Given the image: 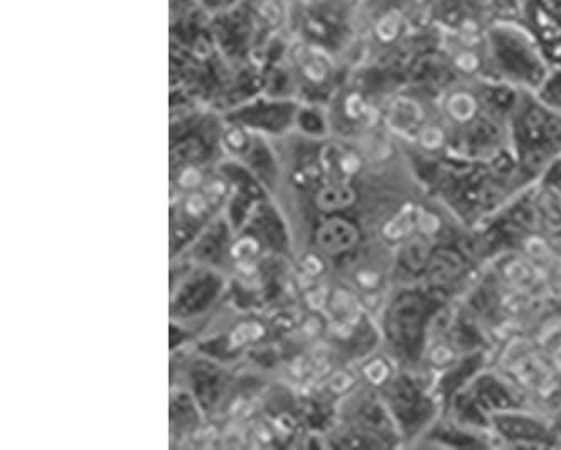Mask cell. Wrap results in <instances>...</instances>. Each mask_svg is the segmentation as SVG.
Returning <instances> with one entry per match:
<instances>
[{
	"mask_svg": "<svg viewBox=\"0 0 561 450\" xmlns=\"http://www.w3.org/2000/svg\"><path fill=\"white\" fill-rule=\"evenodd\" d=\"M519 21L540 43L545 56L561 58V0H522Z\"/></svg>",
	"mask_w": 561,
	"mask_h": 450,
	"instance_id": "6da1fadb",
	"label": "cell"
},
{
	"mask_svg": "<svg viewBox=\"0 0 561 450\" xmlns=\"http://www.w3.org/2000/svg\"><path fill=\"white\" fill-rule=\"evenodd\" d=\"M356 242V230L343 220H332L322 227L319 245L329 253H340Z\"/></svg>",
	"mask_w": 561,
	"mask_h": 450,
	"instance_id": "7a4b0ae2",
	"label": "cell"
},
{
	"mask_svg": "<svg viewBox=\"0 0 561 450\" xmlns=\"http://www.w3.org/2000/svg\"><path fill=\"white\" fill-rule=\"evenodd\" d=\"M420 118H422V108L413 100L398 99L391 105L390 120L398 128L413 127V125L419 124Z\"/></svg>",
	"mask_w": 561,
	"mask_h": 450,
	"instance_id": "3957f363",
	"label": "cell"
},
{
	"mask_svg": "<svg viewBox=\"0 0 561 450\" xmlns=\"http://www.w3.org/2000/svg\"><path fill=\"white\" fill-rule=\"evenodd\" d=\"M447 112L454 120L467 122L478 112V100L467 92L454 93L447 102Z\"/></svg>",
	"mask_w": 561,
	"mask_h": 450,
	"instance_id": "277c9868",
	"label": "cell"
},
{
	"mask_svg": "<svg viewBox=\"0 0 561 450\" xmlns=\"http://www.w3.org/2000/svg\"><path fill=\"white\" fill-rule=\"evenodd\" d=\"M351 201H353V191L344 186L328 187L322 191L321 198H319V203L324 209L344 208Z\"/></svg>",
	"mask_w": 561,
	"mask_h": 450,
	"instance_id": "5b68a950",
	"label": "cell"
},
{
	"mask_svg": "<svg viewBox=\"0 0 561 450\" xmlns=\"http://www.w3.org/2000/svg\"><path fill=\"white\" fill-rule=\"evenodd\" d=\"M412 230V208H407L387 224V228H385V236L391 240L403 239V236H407Z\"/></svg>",
	"mask_w": 561,
	"mask_h": 450,
	"instance_id": "8992f818",
	"label": "cell"
},
{
	"mask_svg": "<svg viewBox=\"0 0 561 450\" xmlns=\"http://www.w3.org/2000/svg\"><path fill=\"white\" fill-rule=\"evenodd\" d=\"M263 330L260 324H243V326L238 327L233 334H231V346H243L250 341L259 339L262 336Z\"/></svg>",
	"mask_w": 561,
	"mask_h": 450,
	"instance_id": "52a82bcc",
	"label": "cell"
},
{
	"mask_svg": "<svg viewBox=\"0 0 561 450\" xmlns=\"http://www.w3.org/2000/svg\"><path fill=\"white\" fill-rule=\"evenodd\" d=\"M238 2H240V0H197V5H199L209 18H213V15L221 14V12L234 8Z\"/></svg>",
	"mask_w": 561,
	"mask_h": 450,
	"instance_id": "ba28073f",
	"label": "cell"
},
{
	"mask_svg": "<svg viewBox=\"0 0 561 450\" xmlns=\"http://www.w3.org/2000/svg\"><path fill=\"white\" fill-rule=\"evenodd\" d=\"M420 140H422L426 149H437V147L442 146L444 134H442V130H438L437 127H434V125H428V127L423 128Z\"/></svg>",
	"mask_w": 561,
	"mask_h": 450,
	"instance_id": "9c48e42d",
	"label": "cell"
},
{
	"mask_svg": "<svg viewBox=\"0 0 561 450\" xmlns=\"http://www.w3.org/2000/svg\"><path fill=\"white\" fill-rule=\"evenodd\" d=\"M366 377L375 384L383 383L385 378L388 377V367L383 361H373L371 365L366 367Z\"/></svg>",
	"mask_w": 561,
	"mask_h": 450,
	"instance_id": "30bf717a",
	"label": "cell"
},
{
	"mask_svg": "<svg viewBox=\"0 0 561 450\" xmlns=\"http://www.w3.org/2000/svg\"><path fill=\"white\" fill-rule=\"evenodd\" d=\"M425 246L422 245L420 242L413 243V245H410L409 249V261L410 264L413 265V267H422L423 262H425Z\"/></svg>",
	"mask_w": 561,
	"mask_h": 450,
	"instance_id": "8fae6325",
	"label": "cell"
},
{
	"mask_svg": "<svg viewBox=\"0 0 561 450\" xmlns=\"http://www.w3.org/2000/svg\"><path fill=\"white\" fill-rule=\"evenodd\" d=\"M199 183L201 173L194 168L186 169V171L181 174V177H179V184H181L183 187H187V189H191V187H196Z\"/></svg>",
	"mask_w": 561,
	"mask_h": 450,
	"instance_id": "7c38bea8",
	"label": "cell"
},
{
	"mask_svg": "<svg viewBox=\"0 0 561 450\" xmlns=\"http://www.w3.org/2000/svg\"><path fill=\"white\" fill-rule=\"evenodd\" d=\"M353 386V378L347 373H335L331 380V389L334 392H344V390L351 389Z\"/></svg>",
	"mask_w": 561,
	"mask_h": 450,
	"instance_id": "4fadbf2b",
	"label": "cell"
},
{
	"mask_svg": "<svg viewBox=\"0 0 561 450\" xmlns=\"http://www.w3.org/2000/svg\"><path fill=\"white\" fill-rule=\"evenodd\" d=\"M256 252V243L253 240H243L234 246V256L238 258H250Z\"/></svg>",
	"mask_w": 561,
	"mask_h": 450,
	"instance_id": "5bb4252c",
	"label": "cell"
},
{
	"mask_svg": "<svg viewBox=\"0 0 561 450\" xmlns=\"http://www.w3.org/2000/svg\"><path fill=\"white\" fill-rule=\"evenodd\" d=\"M186 209L187 212L193 215V217H197V215H201V212L205 211L206 209L205 198H203L201 195L191 196V198L187 199Z\"/></svg>",
	"mask_w": 561,
	"mask_h": 450,
	"instance_id": "9a60e30c",
	"label": "cell"
},
{
	"mask_svg": "<svg viewBox=\"0 0 561 450\" xmlns=\"http://www.w3.org/2000/svg\"><path fill=\"white\" fill-rule=\"evenodd\" d=\"M304 270H306L307 274L312 275V277L313 275L321 274L322 264L318 256H307L306 262H304Z\"/></svg>",
	"mask_w": 561,
	"mask_h": 450,
	"instance_id": "2e32d148",
	"label": "cell"
},
{
	"mask_svg": "<svg viewBox=\"0 0 561 450\" xmlns=\"http://www.w3.org/2000/svg\"><path fill=\"white\" fill-rule=\"evenodd\" d=\"M341 165H343V173L353 174L356 173L357 168H359V161H357L356 155L347 154L344 155L343 161H341Z\"/></svg>",
	"mask_w": 561,
	"mask_h": 450,
	"instance_id": "e0dca14e",
	"label": "cell"
},
{
	"mask_svg": "<svg viewBox=\"0 0 561 450\" xmlns=\"http://www.w3.org/2000/svg\"><path fill=\"white\" fill-rule=\"evenodd\" d=\"M357 280L365 287H373L378 282V275L373 274V272H362V274L357 275Z\"/></svg>",
	"mask_w": 561,
	"mask_h": 450,
	"instance_id": "ac0fdd59",
	"label": "cell"
},
{
	"mask_svg": "<svg viewBox=\"0 0 561 450\" xmlns=\"http://www.w3.org/2000/svg\"><path fill=\"white\" fill-rule=\"evenodd\" d=\"M432 358H434L435 362L442 365V362H448L450 359H453V353L448 351V349L444 348V346H440V348L435 349Z\"/></svg>",
	"mask_w": 561,
	"mask_h": 450,
	"instance_id": "d6986e66",
	"label": "cell"
},
{
	"mask_svg": "<svg viewBox=\"0 0 561 450\" xmlns=\"http://www.w3.org/2000/svg\"><path fill=\"white\" fill-rule=\"evenodd\" d=\"M225 193V186L221 183H213L211 186L208 187V196L211 198H219V196Z\"/></svg>",
	"mask_w": 561,
	"mask_h": 450,
	"instance_id": "ffe728a7",
	"label": "cell"
},
{
	"mask_svg": "<svg viewBox=\"0 0 561 450\" xmlns=\"http://www.w3.org/2000/svg\"><path fill=\"white\" fill-rule=\"evenodd\" d=\"M243 140V134H241L240 130H234L230 136V142L233 143V146L240 147Z\"/></svg>",
	"mask_w": 561,
	"mask_h": 450,
	"instance_id": "44dd1931",
	"label": "cell"
}]
</instances>
